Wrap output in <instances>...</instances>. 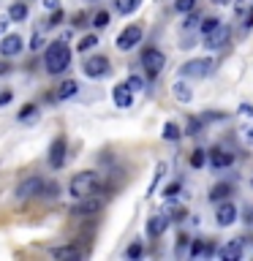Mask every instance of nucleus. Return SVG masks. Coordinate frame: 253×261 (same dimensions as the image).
I'll return each instance as SVG.
<instances>
[{
    "instance_id": "obj_42",
    "label": "nucleus",
    "mask_w": 253,
    "mask_h": 261,
    "mask_svg": "<svg viewBox=\"0 0 253 261\" xmlns=\"http://www.w3.org/2000/svg\"><path fill=\"white\" fill-rule=\"evenodd\" d=\"M188 134H199V120H191V122H188Z\"/></svg>"
},
{
    "instance_id": "obj_5",
    "label": "nucleus",
    "mask_w": 253,
    "mask_h": 261,
    "mask_svg": "<svg viewBox=\"0 0 253 261\" xmlns=\"http://www.w3.org/2000/svg\"><path fill=\"white\" fill-rule=\"evenodd\" d=\"M139 41H142V28H139V24H128V28L117 36V49L120 52H131Z\"/></svg>"
},
{
    "instance_id": "obj_21",
    "label": "nucleus",
    "mask_w": 253,
    "mask_h": 261,
    "mask_svg": "<svg viewBox=\"0 0 253 261\" xmlns=\"http://www.w3.org/2000/svg\"><path fill=\"white\" fill-rule=\"evenodd\" d=\"M136 6H139V0H114V8H117V14H131V11H136Z\"/></svg>"
},
{
    "instance_id": "obj_20",
    "label": "nucleus",
    "mask_w": 253,
    "mask_h": 261,
    "mask_svg": "<svg viewBox=\"0 0 253 261\" xmlns=\"http://www.w3.org/2000/svg\"><path fill=\"white\" fill-rule=\"evenodd\" d=\"M8 16H11V22H24L28 19V6L24 3H14L8 8Z\"/></svg>"
},
{
    "instance_id": "obj_15",
    "label": "nucleus",
    "mask_w": 253,
    "mask_h": 261,
    "mask_svg": "<svg viewBox=\"0 0 253 261\" xmlns=\"http://www.w3.org/2000/svg\"><path fill=\"white\" fill-rule=\"evenodd\" d=\"M242 250H245V240H234V242L223 245V250H220V256H223L226 261H237V258L242 256Z\"/></svg>"
},
{
    "instance_id": "obj_26",
    "label": "nucleus",
    "mask_w": 253,
    "mask_h": 261,
    "mask_svg": "<svg viewBox=\"0 0 253 261\" xmlns=\"http://www.w3.org/2000/svg\"><path fill=\"white\" fill-rule=\"evenodd\" d=\"M95 44H98V38L93 36V33H90V36H85V38H82L79 44H77V49H79V52H90V49H93Z\"/></svg>"
},
{
    "instance_id": "obj_12",
    "label": "nucleus",
    "mask_w": 253,
    "mask_h": 261,
    "mask_svg": "<svg viewBox=\"0 0 253 261\" xmlns=\"http://www.w3.org/2000/svg\"><path fill=\"white\" fill-rule=\"evenodd\" d=\"M169 226V215L166 212H158V215H153L150 220H147V234L150 237H161L163 231H166Z\"/></svg>"
},
{
    "instance_id": "obj_40",
    "label": "nucleus",
    "mask_w": 253,
    "mask_h": 261,
    "mask_svg": "<svg viewBox=\"0 0 253 261\" xmlns=\"http://www.w3.org/2000/svg\"><path fill=\"white\" fill-rule=\"evenodd\" d=\"M8 24H11V16H0V36L8 30Z\"/></svg>"
},
{
    "instance_id": "obj_13",
    "label": "nucleus",
    "mask_w": 253,
    "mask_h": 261,
    "mask_svg": "<svg viewBox=\"0 0 253 261\" xmlns=\"http://www.w3.org/2000/svg\"><path fill=\"white\" fill-rule=\"evenodd\" d=\"M215 218H218V226H232L234 220H237V207H234L232 201H223V204L218 207Z\"/></svg>"
},
{
    "instance_id": "obj_33",
    "label": "nucleus",
    "mask_w": 253,
    "mask_h": 261,
    "mask_svg": "<svg viewBox=\"0 0 253 261\" xmlns=\"http://www.w3.org/2000/svg\"><path fill=\"white\" fill-rule=\"evenodd\" d=\"M125 256H128V258H139V256H142V242H134V245H128Z\"/></svg>"
},
{
    "instance_id": "obj_24",
    "label": "nucleus",
    "mask_w": 253,
    "mask_h": 261,
    "mask_svg": "<svg viewBox=\"0 0 253 261\" xmlns=\"http://www.w3.org/2000/svg\"><path fill=\"white\" fill-rule=\"evenodd\" d=\"M210 253H212V248H210V245H204V242H199V240H196V242L191 245V258H199V256H210Z\"/></svg>"
},
{
    "instance_id": "obj_2",
    "label": "nucleus",
    "mask_w": 253,
    "mask_h": 261,
    "mask_svg": "<svg viewBox=\"0 0 253 261\" xmlns=\"http://www.w3.org/2000/svg\"><path fill=\"white\" fill-rule=\"evenodd\" d=\"M98 185H101V179H98L95 171H82V174H77L71 179L68 191L73 199H85V196H93L98 191Z\"/></svg>"
},
{
    "instance_id": "obj_10",
    "label": "nucleus",
    "mask_w": 253,
    "mask_h": 261,
    "mask_svg": "<svg viewBox=\"0 0 253 261\" xmlns=\"http://www.w3.org/2000/svg\"><path fill=\"white\" fill-rule=\"evenodd\" d=\"M63 163H65V136H57L52 147H49V166L60 169Z\"/></svg>"
},
{
    "instance_id": "obj_16",
    "label": "nucleus",
    "mask_w": 253,
    "mask_h": 261,
    "mask_svg": "<svg viewBox=\"0 0 253 261\" xmlns=\"http://www.w3.org/2000/svg\"><path fill=\"white\" fill-rule=\"evenodd\" d=\"M79 93V85L73 79H65L60 87H57V101H68V98H73Z\"/></svg>"
},
{
    "instance_id": "obj_7",
    "label": "nucleus",
    "mask_w": 253,
    "mask_h": 261,
    "mask_svg": "<svg viewBox=\"0 0 253 261\" xmlns=\"http://www.w3.org/2000/svg\"><path fill=\"white\" fill-rule=\"evenodd\" d=\"M98 210H101V201L93 199V196H85V199H77V204L71 207V215H77V218H90V215H95Z\"/></svg>"
},
{
    "instance_id": "obj_4",
    "label": "nucleus",
    "mask_w": 253,
    "mask_h": 261,
    "mask_svg": "<svg viewBox=\"0 0 253 261\" xmlns=\"http://www.w3.org/2000/svg\"><path fill=\"white\" fill-rule=\"evenodd\" d=\"M212 68H215V60L210 57H201V60H191L183 65V73L185 76H193V79H201V76H210Z\"/></svg>"
},
{
    "instance_id": "obj_39",
    "label": "nucleus",
    "mask_w": 253,
    "mask_h": 261,
    "mask_svg": "<svg viewBox=\"0 0 253 261\" xmlns=\"http://www.w3.org/2000/svg\"><path fill=\"white\" fill-rule=\"evenodd\" d=\"M11 98H14V93H11V90H6V93H0V109H3L6 103H11Z\"/></svg>"
},
{
    "instance_id": "obj_1",
    "label": "nucleus",
    "mask_w": 253,
    "mask_h": 261,
    "mask_svg": "<svg viewBox=\"0 0 253 261\" xmlns=\"http://www.w3.org/2000/svg\"><path fill=\"white\" fill-rule=\"evenodd\" d=\"M44 65H46V73H52V76L63 73L71 65V49H68V44H63V41H52V44L46 46Z\"/></svg>"
},
{
    "instance_id": "obj_37",
    "label": "nucleus",
    "mask_w": 253,
    "mask_h": 261,
    "mask_svg": "<svg viewBox=\"0 0 253 261\" xmlns=\"http://www.w3.org/2000/svg\"><path fill=\"white\" fill-rule=\"evenodd\" d=\"M41 46H44V38H41V33H36V36L30 38V49H33V52H38Z\"/></svg>"
},
{
    "instance_id": "obj_46",
    "label": "nucleus",
    "mask_w": 253,
    "mask_h": 261,
    "mask_svg": "<svg viewBox=\"0 0 253 261\" xmlns=\"http://www.w3.org/2000/svg\"><path fill=\"white\" fill-rule=\"evenodd\" d=\"M8 71H11V68H8L6 63H0V73H8Z\"/></svg>"
},
{
    "instance_id": "obj_43",
    "label": "nucleus",
    "mask_w": 253,
    "mask_h": 261,
    "mask_svg": "<svg viewBox=\"0 0 253 261\" xmlns=\"http://www.w3.org/2000/svg\"><path fill=\"white\" fill-rule=\"evenodd\" d=\"M185 245H188V237H177V253H180V250H183V248H185Z\"/></svg>"
},
{
    "instance_id": "obj_28",
    "label": "nucleus",
    "mask_w": 253,
    "mask_h": 261,
    "mask_svg": "<svg viewBox=\"0 0 253 261\" xmlns=\"http://www.w3.org/2000/svg\"><path fill=\"white\" fill-rule=\"evenodd\" d=\"M204 163H207V152H204V150H193V155H191V166H193V169H201Z\"/></svg>"
},
{
    "instance_id": "obj_47",
    "label": "nucleus",
    "mask_w": 253,
    "mask_h": 261,
    "mask_svg": "<svg viewBox=\"0 0 253 261\" xmlns=\"http://www.w3.org/2000/svg\"><path fill=\"white\" fill-rule=\"evenodd\" d=\"M212 3H218V6H223V3H229V0H212Z\"/></svg>"
},
{
    "instance_id": "obj_23",
    "label": "nucleus",
    "mask_w": 253,
    "mask_h": 261,
    "mask_svg": "<svg viewBox=\"0 0 253 261\" xmlns=\"http://www.w3.org/2000/svg\"><path fill=\"white\" fill-rule=\"evenodd\" d=\"M163 174H166V163H158V166H155V174H153V185L147 188V196L155 193V185H158L161 179H163Z\"/></svg>"
},
{
    "instance_id": "obj_22",
    "label": "nucleus",
    "mask_w": 253,
    "mask_h": 261,
    "mask_svg": "<svg viewBox=\"0 0 253 261\" xmlns=\"http://www.w3.org/2000/svg\"><path fill=\"white\" fill-rule=\"evenodd\" d=\"M180 136H183V130H180L174 122H166V125H163V139H166V142H177Z\"/></svg>"
},
{
    "instance_id": "obj_18",
    "label": "nucleus",
    "mask_w": 253,
    "mask_h": 261,
    "mask_svg": "<svg viewBox=\"0 0 253 261\" xmlns=\"http://www.w3.org/2000/svg\"><path fill=\"white\" fill-rule=\"evenodd\" d=\"M210 161H212V166H215V169H226V166H232V155H229V152H223V150H212L210 152Z\"/></svg>"
},
{
    "instance_id": "obj_11",
    "label": "nucleus",
    "mask_w": 253,
    "mask_h": 261,
    "mask_svg": "<svg viewBox=\"0 0 253 261\" xmlns=\"http://www.w3.org/2000/svg\"><path fill=\"white\" fill-rule=\"evenodd\" d=\"M226 41H229V28H226V24H218L212 33H207V36H204V46L218 49V46H223Z\"/></svg>"
},
{
    "instance_id": "obj_34",
    "label": "nucleus",
    "mask_w": 253,
    "mask_h": 261,
    "mask_svg": "<svg viewBox=\"0 0 253 261\" xmlns=\"http://www.w3.org/2000/svg\"><path fill=\"white\" fill-rule=\"evenodd\" d=\"M125 85H128L131 90H134V93H139V90L144 87V82H142V76H128V82H125Z\"/></svg>"
},
{
    "instance_id": "obj_9",
    "label": "nucleus",
    "mask_w": 253,
    "mask_h": 261,
    "mask_svg": "<svg viewBox=\"0 0 253 261\" xmlns=\"http://www.w3.org/2000/svg\"><path fill=\"white\" fill-rule=\"evenodd\" d=\"M24 49V41L19 33H11V36H3V41H0V55L3 57H14V55H19Z\"/></svg>"
},
{
    "instance_id": "obj_3",
    "label": "nucleus",
    "mask_w": 253,
    "mask_h": 261,
    "mask_svg": "<svg viewBox=\"0 0 253 261\" xmlns=\"http://www.w3.org/2000/svg\"><path fill=\"white\" fill-rule=\"evenodd\" d=\"M41 193H44V179H41L38 174L22 179V182L16 185V191H14L16 201H28V199H33V196H41Z\"/></svg>"
},
{
    "instance_id": "obj_35",
    "label": "nucleus",
    "mask_w": 253,
    "mask_h": 261,
    "mask_svg": "<svg viewBox=\"0 0 253 261\" xmlns=\"http://www.w3.org/2000/svg\"><path fill=\"white\" fill-rule=\"evenodd\" d=\"M196 24H199V14H196V11H191V14H188V19H185V24H183V28H185V30H193Z\"/></svg>"
},
{
    "instance_id": "obj_48",
    "label": "nucleus",
    "mask_w": 253,
    "mask_h": 261,
    "mask_svg": "<svg viewBox=\"0 0 253 261\" xmlns=\"http://www.w3.org/2000/svg\"><path fill=\"white\" fill-rule=\"evenodd\" d=\"M250 182H253V179H250Z\"/></svg>"
},
{
    "instance_id": "obj_14",
    "label": "nucleus",
    "mask_w": 253,
    "mask_h": 261,
    "mask_svg": "<svg viewBox=\"0 0 253 261\" xmlns=\"http://www.w3.org/2000/svg\"><path fill=\"white\" fill-rule=\"evenodd\" d=\"M134 90H131L128 85H114V90H112V98H114V103L120 106V109H128L131 106V101H134Z\"/></svg>"
},
{
    "instance_id": "obj_30",
    "label": "nucleus",
    "mask_w": 253,
    "mask_h": 261,
    "mask_svg": "<svg viewBox=\"0 0 253 261\" xmlns=\"http://www.w3.org/2000/svg\"><path fill=\"white\" fill-rule=\"evenodd\" d=\"M174 8H177L180 14H191L193 8H196V0H177V3H174Z\"/></svg>"
},
{
    "instance_id": "obj_19",
    "label": "nucleus",
    "mask_w": 253,
    "mask_h": 261,
    "mask_svg": "<svg viewBox=\"0 0 253 261\" xmlns=\"http://www.w3.org/2000/svg\"><path fill=\"white\" fill-rule=\"evenodd\" d=\"M82 253L73 248V245H65V248H52V258H79Z\"/></svg>"
},
{
    "instance_id": "obj_25",
    "label": "nucleus",
    "mask_w": 253,
    "mask_h": 261,
    "mask_svg": "<svg viewBox=\"0 0 253 261\" xmlns=\"http://www.w3.org/2000/svg\"><path fill=\"white\" fill-rule=\"evenodd\" d=\"M218 24H220L218 16H207V19H204V22L199 24V33H201V36H207V33H212V30L218 28Z\"/></svg>"
},
{
    "instance_id": "obj_8",
    "label": "nucleus",
    "mask_w": 253,
    "mask_h": 261,
    "mask_svg": "<svg viewBox=\"0 0 253 261\" xmlns=\"http://www.w3.org/2000/svg\"><path fill=\"white\" fill-rule=\"evenodd\" d=\"M85 73L90 79H101L109 73V60H106L104 55H95V57H90V60L85 63Z\"/></svg>"
},
{
    "instance_id": "obj_6",
    "label": "nucleus",
    "mask_w": 253,
    "mask_h": 261,
    "mask_svg": "<svg viewBox=\"0 0 253 261\" xmlns=\"http://www.w3.org/2000/svg\"><path fill=\"white\" fill-rule=\"evenodd\" d=\"M163 63H166V57H163V52H158V49H144L142 52V65L147 68L150 76H158L163 71Z\"/></svg>"
},
{
    "instance_id": "obj_17",
    "label": "nucleus",
    "mask_w": 253,
    "mask_h": 261,
    "mask_svg": "<svg viewBox=\"0 0 253 261\" xmlns=\"http://www.w3.org/2000/svg\"><path fill=\"white\" fill-rule=\"evenodd\" d=\"M171 93H174V98L180 103H188L193 98V93H191V87L185 85V82H174V85H171Z\"/></svg>"
},
{
    "instance_id": "obj_45",
    "label": "nucleus",
    "mask_w": 253,
    "mask_h": 261,
    "mask_svg": "<svg viewBox=\"0 0 253 261\" xmlns=\"http://www.w3.org/2000/svg\"><path fill=\"white\" fill-rule=\"evenodd\" d=\"M245 139H248V144H250V147H253V128H250V130H248V134H245Z\"/></svg>"
},
{
    "instance_id": "obj_32",
    "label": "nucleus",
    "mask_w": 253,
    "mask_h": 261,
    "mask_svg": "<svg viewBox=\"0 0 253 261\" xmlns=\"http://www.w3.org/2000/svg\"><path fill=\"white\" fill-rule=\"evenodd\" d=\"M93 24L95 28H106V24H109V11H98L93 16Z\"/></svg>"
},
{
    "instance_id": "obj_41",
    "label": "nucleus",
    "mask_w": 253,
    "mask_h": 261,
    "mask_svg": "<svg viewBox=\"0 0 253 261\" xmlns=\"http://www.w3.org/2000/svg\"><path fill=\"white\" fill-rule=\"evenodd\" d=\"M44 8H49V11H57V8H60V0H44Z\"/></svg>"
},
{
    "instance_id": "obj_27",
    "label": "nucleus",
    "mask_w": 253,
    "mask_h": 261,
    "mask_svg": "<svg viewBox=\"0 0 253 261\" xmlns=\"http://www.w3.org/2000/svg\"><path fill=\"white\" fill-rule=\"evenodd\" d=\"M36 114H38V106H36V103H24L22 112H19V120H22V122H24V120H33Z\"/></svg>"
},
{
    "instance_id": "obj_44",
    "label": "nucleus",
    "mask_w": 253,
    "mask_h": 261,
    "mask_svg": "<svg viewBox=\"0 0 253 261\" xmlns=\"http://www.w3.org/2000/svg\"><path fill=\"white\" fill-rule=\"evenodd\" d=\"M240 114H253V106H240Z\"/></svg>"
},
{
    "instance_id": "obj_29",
    "label": "nucleus",
    "mask_w": 253,
    "mask_h": 261,
    "mask_svg": "<svg viewBox=\"0 0 253 261\" xmlns=\"http://www.w3.org/2000/svg\"><path fill=\"white\" fill-rule=\"evenodd\" d=\"M229 191H232L229 185H215V188L210 191V199H212V201H220L223 196H229Z\"/></svg>"
},
{
    "instance_id": "obj_36",
    "label": "nucleus",
    "mask_w": 253,
    "mask_h": 261,
    "mask_svg": "<svg viewBox=\"0 0 253 261\" xmlns=\"http://www.w3.org/2000/svg\"><path fill=\"white\" fill-rule=\"evenodd\" d=\"M180 188H183L180 182H171L166 191H163V199H174V193H180Z\"/></svg>"
},
{
    "instance_id": "obj_38",
    "label": "nucleus",
    "mask_w": 253,
    "mask_h": 261,
    "mask_svg": "<svg viewBox=\"0 0 253 261\" xmlns=\"http://www.w3.org/2000/svg\"><path fill=\"white\" fill-rule=\"evenodd\" d=\"M60 22H63V11H60V8H57V11L52 14V19L46 22V28H55V24H60Z\"/></svg>"
},
{
    "instance_id": "obj_31",
    "label": "nucleus",
    "mask_w": 253,
    "mask_h": 261,
    "mask_svg": "<svg viewBox=\"0 0 253 261\" xmlns=\"http://www.w3.org/2000/svg\"><path fill=\"white\" fill-rule=\"evenodd\" d=\"M234 11H237V16H242L245 11H253V0H237Z\"/></svg>"
}]
</instances>
